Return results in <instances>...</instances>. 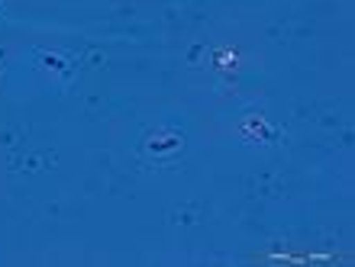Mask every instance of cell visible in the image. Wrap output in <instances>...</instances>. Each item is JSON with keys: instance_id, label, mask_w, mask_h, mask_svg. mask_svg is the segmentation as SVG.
<instances>
[{"instance_id": "obj_1", "label": "cell", "mask_w": 355, "mask_h": 267, "mask_svg": "<svg viewBox=\"0 0 355 267\" xmlns=\"http://www.w3.org/2000/svg\"><path fill=\"white\" fill-rule=\"evenodd\" d=\"M33 55H36L39 74H42L46 81L68 84L71 77H75V71H78L75 52H33Z\"/></svg>"}, {"instance_id": "obj_2", "label": "cell", "mask_w": 355, "mask_h": 267, "mask_svg": "<svg viewBox=\"0 0 355 267\" xmlns=\"http://www.w3.org/2000/svg\"><path fill=\"white\" fill-rule=\"evenodd\" d=\"M0 10H3V0H0Z\"/></svg>"}]
</instances>
